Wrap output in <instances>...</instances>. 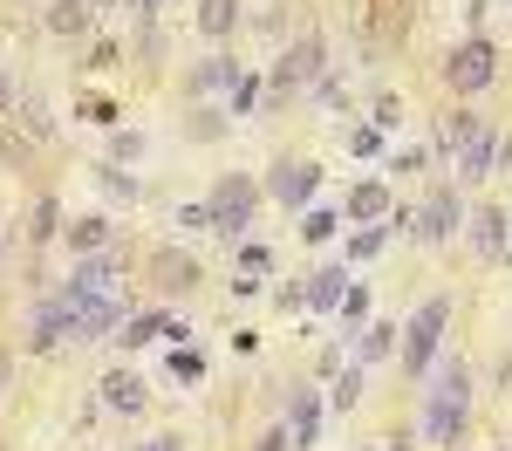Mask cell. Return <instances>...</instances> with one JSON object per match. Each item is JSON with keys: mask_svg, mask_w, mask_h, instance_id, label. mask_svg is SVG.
I'll list each match as a JSON object with an SVG mask.
<instances>
[{"mask_svg": "<svg viewBox=\"0 0 512 451\" xmlns=\"http://www.w3.org/2000/svg\"><path fill=\"white\" fill-rule=\"evenodd\" d=\"M198 28L212 41H226L239 28V0H198Z\"/></svg>", "mask_w": 512, "mask_h": 451, "instance_id": "cell-18", "label": "cell"}, {"mask_svg": "<svg viewBox=\"0 0 512 451\" xmlns=\"http://www.w3.org/2000/svg\"><path fill=\"white\" fill-rule=\"evenodd\" d=\"M96 390H103V410H123V417L144 410V376H137V369H110Z\"/></svg>", "mask_w": 512, "mask_h": 451, "instance_id": "cell-10", "label": "cell"}, {"mask_svg": "<svg viewBox=\"0 0 512 451\" xmlns=\"http://www.w3.org/2000/svg\"><path fill=\"white\" fill-rule=\"evenodd\" d=\"M472 130H478V117H472V110H451V117H444V151H458V144H465Z\"/></svg>", "mask_w": 512, "mask_h": 451, "instance_id": "cell-28", "label": "cell"}, {"mask_svg": "<svg viewBox=\"0 0 512 451\" xmlns=\"http://www.w3.org/2000/svg\"><path fill=\"white\" fill-rule=\"evenodd\" d=\"M390 233H396V226H362V233L349 240V260H376V253L390 246Z\"/></svg>", "mask_w": 512, "mask_h": 451, "instance_id": "cell-26", "label": "cell"}, {"mask_svg": "<svg viewBox=\"0 0 512 451\" xmlns=\"http://www.w3.org/2000/svg\"><path fill=\"white\" fill-rule=\"evenodd\" d=\"M499 144H506V137H499L492 123H478L472 137H465V144L451 151V164H458V178H485V171L499 164Z\"/></svg>", "mask_w": 512, "mask_h": 451, "instance_id": "cell-9", "label": "cell"}, {"mask_svg": "<svg viewBox=\"0 0 512 451\" xmlns=\"http://www.w3.org/2000/svg\"><path fill=\"white\" fill-rule=\"evenodd\" d=\"M137 151H144V137H137V130H117V137H110V158H137Z\"/></svg>", "mask_w": 512, "mask_h": 451, "instance_id": "cell-36", "label": "cell"}, {"mask_svg": "<svg viewBox=\"0 0 512 451\" xmlns=\"http://www.w3.org/2000/svg\"><path fill=\"white\" fill-rule=\"evenodd\" d=\"M355 404H362V363L335 369V410H355Z\"/></svg>", "mask_w": 512, "mask_h": 451, "instance_id": "cell-27", "label": "cell"}, {"mask_svg": "<svg viewBox=\"0 0 512 451\" xmlns=\"http://www.w3.org/2000/svg\"><path fill=\"white\" fill-rule=\"evenodd\" d=\"M0 390H7V356H0Z\"/></svg>", "mask_w": 512, "mask_h": 451, "instance_id": "cell-42", "label": "cell"}, {"mask_svg": "<svg viewBox=\"0 0 512 451\" xmlns=\"http://www.w3.org/2000/svg\"><path fill=\"white\" fill-rule=\"evenodd\" d=\"M444 322H451V301H444V294H431V301L410 315L403 342H396V363L410 369V376H431L437 369V356H444Z\"/></svg>", "mask_w": 512, "mask_h": 451, "instance_id": "cell-2", "label": "cell"}, {"mask_svg": "<svg viewBox=\"0 0 512 451\" xmlns=\"http://www.w3.org/2000/svg\"><path fill=\"white\" fill-rule=\"evenodd\" d=\"M89 28V0H55L48 7V35H82Z\"/></svg>", "mask_w": 512, "mask_h": 451, "instance_id": "cell-20", "label": "cell"}, {"mask_svg": "<svg viewBox=\"0 0 512 451\" xmlns=\"http://www.w3.org/2000/svg\"><path fill=\"white\" fill-rule=\"evenodd\" d=\"M14 117L28 123V137H55V117H48V103H41L35 89H21V96H14Z\"/></svg>", "mask_w": 512, "mask_h": 451, "instance_id": "cell-19", "label": "cell"}, {"mask_svg": "<svg viewBox=\"0 0 512 451\" xmlns=\"http://www.w3.org/2000/svg\"><path fill=\"white\" fill-rule=\"evenodd\" d=\"M362 451H369V445H362Z\"/></svg>", "mask_w": 512, "mask_h": 451, "instance_id": "cell-43", "label": "cell"}, {"mask_svg": "<svg viewBox=\"0 0 512 451\" xmlns=\"http://www.w3.org/2000/svg\"><path fill=\"white\" fill-rule=\"evenodd\" d=\"M396 335H403L396 322H369L362 335H355V363H383V356H396Z\"/></svg>", "mask_w": 512, "mask_h": 451, "instance_id": "cell-16", "label": "cell"}, {"mask_svg": "<svg viewBox=\"0 0 512 451\" xmlns=\"http://www.w3.org/2000/svg\"><path fill=\"white\" fill-rule=\"evenodd\" d=\"M14 96H21V89H14V76L0 69V117H14Z\"/></svg>", "mask_w": 512, "mask_h": 451, "instance_id": "cell-38", "label": "cell"}, {"mask_svg": "<svg viewBox=\"0 0 512 451\" xmlns=\"http://www.w3.org/2000/svg\"><path fill=\"white\" fill-rule=\"evenodd\" d=\"M349 219H362V226H376V219H390V185H376V178H362L349 192Z\"/></svg>", "mask_w": 512, "mask_h": 451, "instance_id": "cell-14", "label": "cell"}, {"mask_svg": "<svg viewBox=\"0 0 512 451\" xmlns=\"http://www.w3.org/2000/svg\"><path fill=\"white\" fill-rule=\"evenodd\" d=\"M499 76V55H492V41H465V48H451V55H444V82H451V89H458V96H478V89H485V82Z\"/></svg>", "mask_w": 512, "mask_h": 451, "instance_id": "cell-5", "label": "cell"}, {"mask_svg": "<svg viewBox=\"0 0 512 451\" xmlns=\"http://www.w3.org/2000/svg\"><path fill=\"white\" fill-rule=\"evenodd\" d=\"M260 103V76H239V89H233V117H246Z\"/></svg>", "mask_w": 512, "mask_h": 451, "instance_id": "cell-34", "label": "cell"}, {"mask_svg": "<svg viewBox=\"0 0 512 451\" xmlns=\"http://www.w3.org/2000/svg\"><path fill=\"white\" fill-rule=\"evenodd\" d=\"M239 76H246V69H239L233 55H212V62H198V69H192L185 89H192V96H212V89H239Z\"/></svg>", "mask_w": 512, "mask_h": 451, "instance_id": "cell-13", "label": "cell"}, {"mask_svg": "<svg viewBox=\"0 0 512 451\" xmlns=\"http://www.w3.org/2000/svg\"><path fill=\"white\" fill-rule=\"evenodd\" d=\"M123 7H130V14H137V21H151V14H158L164 0H123Z\"/></svg>", "mask_w": 512, "mask_h": 451, "instance_id": "cell-41", "label": "cell"}, {"mask_svg": "<svg viewBox=\"0 0 512 451\" xmlns=\"http://www.w3.org/2000/svg\"><path fill=\"white\" fill-rule=\"evenodd\" d=\"M315 424H321V397L315 390H294V404H287V438H294V451L315 445Z\"/></svg>", "mask_w": 512, "mask_h": 451, "instance_id": "cell-12", "label": "cell"}, {"mask_svg": "<svg viewBox=\"0 0 512 451\" xmlns=\"http://www.w3.org/2000/svg\"><path fill=\"white\" fill-rule=\"evenodd\" d=\"M55 294H69V301H89V294H123V267L110 260V253H82L76 274L55 287Z\"/></svg>", "mask_w": 512, "mask_h": 451, "instance_id": "cell-6", "label": "cell"}, {"mask_svg": "<svg viewBox=\"0 0 512 451\" xmlns=\"http://www.w3.org/2000/svg\"><path fill=\"white\" fill-rule=\"evenodd\" d=\"M315 185H321V171H315V164L280 158L274 171H267V192H274L280 205H308V199H315Z\"/></svg>", "mask_w": 512, "mask_h": 451, "instance_id": "cell-8", "label": "cell"}, {"mask_svg": "<svg viewBox=\"0 0 512 451\" xmlns=\"http://www.w3.org/2000/svg\"><path fill=\"white\" fill-rule=\"evenodd\" d=\"M342 294H349V267H321L308 281V308H342Z\"/></svg>", "mask_w": 512, "mask_h": 451, "instance_id": "cell-17", "label": "cell"}, {"mask_svg": "<svg viewBox=\"0 0 512 451\" xmlns=\"http://www.w3.org/2000/svg\"><path fill=\"white\" fill-rule=\"evenodd\" d=\"M376 130H396V123H403V103H396V96H376Z\"/></svg>", "mask_w": 512, "mask_h": 451, "instance_id": "cell-35", "label": "cell"}, {"mask_svg": "<svg viewBox=\"0 0 512 451\" xmlns=\"http://www.w3.org/2000/svg\"><path fill=\"white\" fill-rule=\"evenodd\" d=\"M335 226H342V219H335V212H308V219H301V240H335Z\"/></svg>", "mask_w": 512, "mask_h": 451, "instance_id": "cell-31", "label": "cell"}, {"mask_svg": "<svg viewBox=\"0 0 512 451\" xmlns=\"http://www.w3.org/2000/svg\"><path fill=\"white\" fill-rule=\"evenodd\" d=\"M158 335H171V315H164V308H144V315H123V328L110 342H117V349H144V342H158Z\"/></svg>", "mask_w": 512, "mask_h": 451, "instance_id": "cell-11", "label": "cell"}, {"mask_svg": "<svg viewBox=\"0 0 512 451\" xmlns=\"http://www.w3.org/2000/svg\"><path fill=\"white\" fill-rule=\"evenodd\" d=\"M465 410H472V369L458 363V356H437L431 390H424V438L431 445H458Z\"/></svg>", "mask_w": 512, "mask_h": 451, "instance_id": "cell-1", "label": "cell"}, {"mask_svg": "<svg viewBox=\"0 0 512 451\" xmlns=\"http://www.w3.org/2000/svg\"><path fill=\"white\" fill-rule=\"evenodd\" d=\"M178 226L185 233H212V205H178Z\"/></svg>", "mask_w": 512, "mask_h": 451, "instance_id": "cell-33", "label": "cell"}, {"mask_svg": "<svg viewBox=\"0 0 512 451\" xmlns=\"http://www.w3.org/2000/svg\"><path fill=\"white\" fill-rule=\"evenodd\" d=\"M55 233H62V205L55 199H35V212H28V240H55Z\"/></svg>", "mask_w": 512, "mask_h": 451, "instance_id": "cell-22", "label": "cell"}, {"mask_svg": "<svg viewBox=\"0 0 512 451\" xmlns=\"http://www.w3.org/2000/svg\"><path fill=\"white\" fill-rule=\"evenodd\" d=\"M151 267H158V287H171V294H178V287H192V281H198V267H192V260H178V253H158Z\"/></svg>", "mask_w": 512, "mask_h": 451, "instance_id": "cell-24", "label": "cell"}, {"mask_svg": "<svg viewBox=\"0 0 512 451\" xmlns=\"http://www.w3.org/2000/svg\"><path fill=\"white\" fill-rule=\"evenodd\" d=\"M376 144H383V130H376V123H355V130H349V151H355V158H369Z\"/></svg>", "mask_w": 512, "mask_h": 451, "instance_id": "cell-32", "label": "cell"}, {"mask_svg": "<svg viewBox=\"0 0 512 451\" xmlns=\"http://www.w3.org/2000/svg\"><path fill=\"white\" fill-rule=\"evenodd\" d=\"M212 233H219V240H246V226H253V205H260V192H253V185H246V178H219V185H212Z\"/></svg>", "mask_w": 512, "mask_h": 451, "instance_id": "cell-4", "label": "cell"}, {"mask_svg": "<svg viewBox=\"0 0 512 451\" xmlns=\"http://www.w3.org/2000/svg\"><path fill=\"white\" fill-rule=\"evenodd\" d=\"M321 76H328V48H321V35H294V41H287V55L274 62L267 96H274V103H287L294 89H315Z\"/></svg>", "mask_w": 512, "mask_h": 451, "instance_id": "cell-3", "label": "cell"}, {"mask_svg": "<svg viewBox=\"0 0 512 451\" xmlns=\"http://www.w3.org/2000/svg\"><path fill=\"white\" fill-rule=\"evenodd\" d=\"M171 376H178V383H198V376H205V356H198V349H171Z\"/></svg>", "mask_w": 512, "mask_h": 451, "instance_id": "cell-29", "label": "cell"}, {"mask_svg": "<svg viewBox=\"0 0 512 451\" xmlns=\"http://www.w3.org/2000/svg\"><path fill=\"white\" fill-rule=\"evenodd\" d=\"M424 158H431V151H417V144H410V151H396V158H390V171H424Z\"/></svg>", "mask_w": 512, "mask_h": 451, "instance_id": "cell-37", "label": "cell"}, {"mask_svg": "<svg viewBox=\"0 0 512 451\" xmlns=\"http://www.w3.org/2000/svg\"><path fill=\"white\" fill-rule=\"evenodd\" d=\"M267 267H274V253H267V246H260V240H239V274H267Z\"/></svg>", "mask_w": 512, "mask_h": 451, "instance_id": "cell-30", "label": "cell"}, {"mask_svg": "<svg viewBox=\"0 0 512 451\" xmlns=\"http://www.w3.org/2000/svg\"><path fill=\"white\" fill-rule=\"evenodd\" d=\"M69 246H76V260L82 253H103V246H110V219H76V226H69Z\"/></svg>", "mask_w": 512, "mask_h": 451, "instance_id": "cell-21", "label": "cell"}, {"mask_svg": "<svg viewBox=\"0 0 512 451\" xmlns=\"http://www.w3.org/2000/svg\"><path fill=\"white\" fill-rule=\"evenodd\" d=\"M458 226H465V205H458V192H451V185H437L431 205L417 212V226H410V233H417L424 246H444L451 233H458Z\"/></svg>", "mask_w": 512, "mask_h": 451, "instance_id": "cell-7", "label": "cell"}, {"mask_svg": "<svg viewBox=\"0 0 512 451\" xmlns=\"http://www.w3.org/2000/svg\"><path fill=\"white\" fill-rule=\"evenodd\" d=\"M137 451H185V438H171V431H158V438H144Z\"/></svg>", "mask_w": 512, "mask_h": 451, "instance_id": "cell-39", "label": "cell"}, {"mask_svg": "<svg viewBox=\"0 0 512 451\" xmlns=\"http://www.w3.org/2000/svg\"><path fill=\"white\" fill-rule=\"evenodd\" d=\"M287 445H294V438H287V424H280V431H267V438H260L253 451H287Z\"/></svg>", "mask_w": 512, "mask_h": 451, "instance_id": "cell-40", "label": "cell"}, {"mask_svg": "<svg viewBox=\"0 0 512 451\" xmlns=\"http://www.w3.org/2000/svg\"><path fill=\"white\" fill-rule=\"evenodd\" d=\"M472 246H478V253H492V260H506V212H499V205L472 212Z\"/></svg>", "mask_w": 512, "mask_h": 451, "instance_id": "cell-15", "label": "cell"}, {"mask_svg": "<svg viewBox=\"0 0 512 451\" xmlns=\"http://www.w3.org/2000/svg\"><path fill=\"white\" fill-rule=\"evenodd\" d=\"M96 185H103L110 199H130V205H137V178H130V171H123L117 158H110V164H96Z\"/></svg>", "mask_w": 512, "mask_h": 451, "instance_id": "cell-25", "label": "cell"}, {"mask_svg": "<svg viewBox=\"0 0 512 451\" xmlns=\"http://www.w3.org/2000/svg\"><path fill=\"white\" fill-rule=\"evenodd\" d=\"M335 315H342V342H349V335H362V328H369V294H362V287H349Z\"/></svg>", "mask_w": 512, "mask_h": 451, "instance_id": "cell-23", "label": "cell"}]
</instances>
